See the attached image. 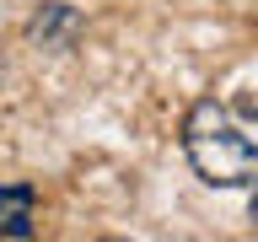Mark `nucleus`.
<instances>
[{"label":"nucleus","mask_w":258,"mask_h":242,"mask_svg":"<svg viewBox=\"0 0 258 242\" xmlns=\"http://www.w3.org/2000/svg\"><path fill=\"white\" fill-rule=\"evenodd\" d=\"M183 151H188L194 172L215 183V189H242V183H253L258 172V145L253 135L221 108V102H194L188 118H183Z\"/></svg>","instance_id":"nucleus-1"},{"label":"nucleus","mask_w":258,"mask_h":242,"mask_svg":"<svg viewBox=\"0 0 258 242\" xmlns=\"http://www.w3.org/2000/svg\"><path fill=\"white\" fill-rule=\"evenodd\" d=\"M32 205H38V194L27 183L0 189V237H32Z\"/></svg>","instance_id":"nucleus-2"},{"label":"nucleus","mask_w":258,"mask_h":242,"mask_svg":"<svg viewBox=\"0 0 258 242\" xmlns=\"http://www.w3.org/2000/svg\"><path fill=\"white\" fill-rule=\"evenodd\" d=\"M70 32H76V11H64V6H43L32 22V38H43V43H64Z\"/></svg>","instance_id":"nucleus-3"}]
</instances>
